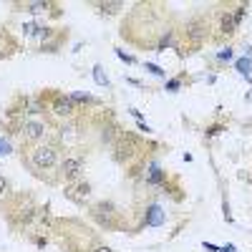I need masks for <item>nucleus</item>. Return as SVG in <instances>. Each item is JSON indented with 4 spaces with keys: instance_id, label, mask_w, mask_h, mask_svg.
<instances>
[{
    "instance_id": "nucleus-1",
    "label": "nucleus",
    "mask_w": 252,
    "mask_h": 252,
    "mask_svg": "<svg viewBox=\"0 0 252 252\" xmlns=\"http://www.w3.org/2000/svg\"><path fill=\"white\" fill-rule=\"evenodd\" d=\"M28 159L31 164L35 166V169H51V166L58 164V146L56 144H35L31 146V152H28Z\"/></svg>"
},
{
    "instance_id": "nucleus-2",
    "label": "nucleus",
    "mask_w": 252,
    "mask_h": 252,
    "mask_svg": "<svg viewBox=\"0 0 252 252\" xmlns=\"http://www.w3.org/2000/svg\"><path fill=\"white\" fill-rule=\"evenodd\" d=\"M83 166H86V159L81 154H66V159L58 164V172L66 182H78L83 174Z\"/></svg>"
},
{
    "instance_id": "nucleus-3",
    "label": "nucleus",
    "mask_w": 252,
    "mask_h": 252,
    "mask_svg": "<svg viewBox=\"0 0 252 252\" xmlns=\"http://www.w3.org/2000/svg\"><path fill=\"white\" fill-rule=\"evenodd\" d=\"M20 136H23V141L28 144H40L46 136V124L38 121V119H26L23 124H20Z\"/></svg>"
},
{
    "instance_id": "nucleus-4",
    "label": "nucleus",
    "mask_w": 252,
    "mask_h": 252,
    "mask_svg": "<svg viewBox=\"0 0 252 252\" xmlns=\"http://www.w3.org/2000/svg\"><path fill=\"white\" fill-rule=\"evenodd\" d=\"M245 13H247V5H240L235 13H229V10L222 13V18H220V28H217V31H220L222 35H232V33L237 31V26H240V20L245 18Z\"/></svg>"
},
{
    "instance_id": "nucleus-5",
    "label": "nucleus",
    "mask_w": 252,
    "mask_h": 252,
    "mask_svg": "<svg viewBox=\"0 0 252 252\" xmlns=\"http://www.w3.org/2000/svg\"><path fill=\"white\" fill-rule=\"evenodd\" d=\"M73 111H76V106H73V101H71L68 96L58 94V96L51 101V114H53L56 119H68V116H73Z\"/></svg>"
},
{
    "instance_id": "nucleus-6",
    "label": "nucleus",
    "mask_w": 252,
    "mask_h": 252,
    "mask_svg": "<svg viewBox=\"0 0 252 252\" xmlns=\"http://www.w3.org/2000/svg\"><path fill=\"white\" fill-rule=\"evenodd\" d=\"M187 33L192 35L194 40H202V35H204V26H202V23H189V26H187Z\"/></svg>"
},
{
    "instance_id": "nucleus-7",
    "label": "nucleus",
    "mask_w": 252,
    "mask_h": 252,
    "mask_svg": "<svg viewBox=\"0 0 252 252\" xmlns=\"http://www.w3.org/2000/svg\"><path fill=\"white\" fill-rule=\"evenodd\" d=\"M68 192H78V197H76V199H86V197L91 194V187H89V182H86V184L81 182L76 189H68Z\"/></svg>"
},
{
    "instance_id": "nucleus-8",
    "label": "nucleus",
    "mask_w": 252,
    "mask_h": 252,
    "mask_svg": "<svg viewBox=\"0 0 252 252\" xmlns=\"http://www.w3.org/2000/svg\"><path fill=\"white\" fill-rule=\"evenodd\" d=\"M68 98L73 101V106H76V103H91V96L89 94H71Z\"/></svg>"
},
{
    "instance_id": "nucleus-9",
    "label": "nucleus",
    "mask_w": 252,
    "mask_h": 252,
    "mask_svg": "<svg viewBox=\"0 0 252 252\" xmlns=\"http://www.w3.org/2000/svg\"><path fill=\"white\" fill-rule=\"evenodd\" d=\"M26 8H28L31 13H43V10H48L51 5H48V3H26Z\"/></svg>"
},
{
    "instance_id": "nucleus-10",
    "label": "nucleus",
    "mask_w": 252,
    "mask_h": 252,
    "mask_svg": "<svg viewBox=\"0 0 252 252\" xmlns=\"http://www.w3.org/2000/svg\"><path fill=\"white\" fill-rule=\"evenodd\" d=\"M98 8L109 10V13H116V8H121V3H98Z\"/></svg>"
},
{
    "instance_id": "nucleus-11",
    "label": "nucleus",
    "mask_w": 252,
    "mask_h": 252,
    "mask_svg": "<svg viewBox=\"0 0 252 252\" xmlns=\"http://www.w3.org/2000/svg\"><path fill=\"white\" fill-rule=\"evenodd\" d=\"M94 76H96V81L101 83V86H103V83H109L106 78H103V73H101V66H96V68H94Z\"/></svg>"
},
{
    "instance_id": "nucleus-12",
    "label": "nucleus",
    "mask_w": 252,
    "mask_h": 252,
    "mask_svg": "<svg viewBox=\"0 0 252 252\" xmlns=\"http://www.w3.org/2000/svg\"><path fill=\"white\" fill-rule=\"evenodd\" d=\"M8 192V182H5V177H0V197H3Z\"/></svg>"
},
{
    "instance_id": "nucleus-13",
    "label": "nucleus",
    "mask_w": 252,
    "mask_h": 252,
    "mask_svg": "<svg viewBox=\"0 0 252 252\" xmlns=\"http://www.w3.org/2000/svg\"><path fill=\"white\" fill-rule=\"evenodd\" d=\"M91 252H111V247H106V245H96Z\"/></svg>"
},
{
    "instance_id": "nucleus-14",
    "label": "nucleus",
    "mask_w": 252,
    "mask_h": 252,
    "mask_svg": "<svg viewBox=\"0 0 252 252\" xmlns=\"http://www.w3.org/2000/svg\"><path fill=\"white\" fill-rule=\"evenodd\" d=\"M166 89H172V91H174V89H179V78H174V81H169V83H166Z\"/></svg>"
},
{
    "instance_id": "nucleus-15",
    "label": "nucleus",
    "mask_w": 252,
    "mask_h": 252,
    "mask_svg": "<svg viewBox=\"0 0 252 252\" xmlns=\"http://www.w3.org/2000/svg\"><path fill=\"white\" fill-rule=\"evenodd\" d=\"M146 68H149V71H152V73H157V76H161V73H164V71H161V68H159V66H152V63H149V66H146Z\"/></svg>"
}]
</instances>
